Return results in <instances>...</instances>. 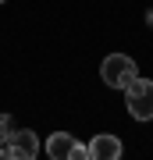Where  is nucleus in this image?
<instances>
[{
	"label": "nucleus",
	"mask_w": 153,
	"mask_h": 160,
	"mask_svg": "<svg viewBox=\"0 0 153 160\" xmlns=\"http://www.w3.org/2000/svg\"><path fill=\"white\" fill-rule=\"evenodd\" d=\"M135 75H139V68H135V61H132L128 53H107L103 64H100V78L107 82L110 89H125Z\"/></svg>",
	"instance_id": "f257e3e1"
},
{
	"label": "nucleus",
	"mask_w": 153,
	"mask_h": 160,
	"mask_svg": "<svg viewBox=\"0 0 153 160\" xmlns=\"http://www.w3.org/2000/svg\"><path fill=\"white\" fill-rule=\"evenodd\" d=\"M125 100H128V114L135 121H153V82L150 78H132L125 86Z\"/></svg>",
	"instance_id": "f03ea898"
},
{
	"label": "nucleus",
	"mask_w": 153,
	"mask_h": 160,
	"mask_svg": "<svg viewBox=\"0 0 153 160\" xmlns=\"http://www.w3.org/2000/svg\"><path fill=\"white\" fill-rule=\"evenodd\" d=\"M0 149H4V160H36L39 157V135L32 128H14Z\"/></svg>",
	"instance_id": "7ed1b4c3"
},
{
	"label": "nucleus",
	"mask_w": 153,
	"mask_h": 160,
	"mask_svg": "<svg viewBox=\"0 0 153 160\" xmlns=\"http://www.w3.org/2000/svg\"><path fill=\"white\" fill-rule=\"evenodd\" d=\"M125 157V142L110 132H100V135L89 139V160H121Z\"/></svg>",
	"instance_id": "20e7f679"
},
{
	"label": "nucleus",
	"mask_w": 153,
	"mask_h": 160,
	"mask_svg": "<svg viewBox=\"0 0 153 160\" xmlns=\"http://www.w3.org/2000/svg\"><path fill=\"white\" fill-rule=\"evenodd\" d=\"M46 157L50 160H71V149H75V135L68 132H54V135H46Z\"/></svg>",
	"instance_id": "39448f33"
},
{
	"label": "nucleus",
	"mask_w": 153,
	"mask_h": 160,
	"mask_svg": "<svg viewBox=\"0 0 153 160\" xmlns=\"http://www.w3.org/2000/svg\"><path fill=\"white\" fill-rule=\"evenodd\" d=\"M11 132H14V125H11V118H7V114H0V146H4V139L11 135Z\"/></svg>",
	"instance_id": "423d86ee"
},
{
	"label": "nucleus",
	"mask_w": 153,
	"mask_h": 160,
	"mask_svg": "<svg viewBox=\"0 0 153 160\" xmlns=\"http://www.w3.org/2000/svg\"><path fill=\"white\" fill-rule=\"evenodd\" d=\"M71 160H89V146L75 142V149H71Z\"/></svg>",
	"instance_id": "0eeeda50"
},
{
	"label": "nucleus",
	"mask_w": 153,
	"mask_h": 160,
	"mask_svg": "<svg viewBox=\"0 0 153 160\" xmlns=\"http://www.w3.org/2000/svg\"><path fill=\"white\" fill-rule=\"evenodd\" d=\"M146 25H150V29H153V7H150V11H146Z\"/></svg>",
	"instance_id": "6e6552de"
},
{
	"label": "nucleus",
	"mask_w": 153,
	"mask_h": 160,
	"mask_svg": "<svg viewBox=\"0 0 153 160\" xmlns=\"http://www.w3.org/2000/svg\"><path fill=\"white\" fill-rule=\"evenodd\" d=\"M0 4H4V0H0Z\"/></svg>",
	"instance_id": "1a4fd4ad"
}]
</instances>
